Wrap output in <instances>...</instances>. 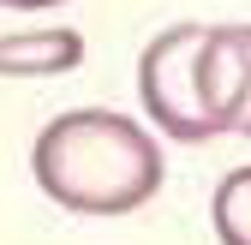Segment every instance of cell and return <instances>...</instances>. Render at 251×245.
I'll return each mask as SVG.
<instances>
[{
    "label": "cell",
    "instance_id": "1",
    "mask_svg": "<svg viewBox=\"0 0 251 245\" xmlns=\"http://www.w3.org/2000/svg\"><path fill=\"white\" fill-rule=\"evenodd\" d=\"M30 168H36V186L78 216H126L162 186V149L150 144L144 126L108 108L48 120L30 149Z\"/></svg>",
    "mask_w": 251,
    "mask_h": 245
},
{
    "label": "cell",
    "instance_id": "2",
    "mask_svg": "<svg viewBox=\"0 0 251 245\" xmlns=\"http://www.w3.org/2000/svg\"><path fill=\"white\" fill-rule=\"evenodd\" d=\"M203 42H209V24H174L138 60V96H144L150 120L168 138H179V144L215 138L209 114H203V96H198V54H203Z\"/></svg>",
    "mask_w": 251,
    "mask_h": 245
},
{
    "label": "cell",
    "instance_id": "3",
    "mask_svg": "<svg viewBox=\"0 0 251 245\" xmlns=\"http://www.w3.org/2000/svg\"><path fill=\"white\" fill-rule=\"evenodd\" d=\"M245 84H251V42H245V24H209V42L198 54V96L215 132H233L239 126V108H245Z\"/></svg>",
    "mask_w": 251,
    "mask_h": 245
},
{
    "label": "cell",
    "instance_id": "4",
    "mask_svg": "<svg viewBox=\"0 0 251 245\" xmlns=\"http://www.w3.org/2000/svg\"><path fill=\"white\" fill-rule=\"evenodd\" d=\"M84 60L78 30H36V36H0V78H54Z\"/></svg>",
    "mask_w": 251,
    "mask_h": 245
},
{
    "label": "cell",
    "instance_id": "5",
    "mask_svg": "<svg viewBox=\"0 0 251 245\" xmlns=\"http://www.w3.org/2000/svg\"><path fill=\"white\" fill-rule=\"evenodd\" d=\"M215 233H222V245H251V168L215 186Z\"/></svg>",
    "mask_w": 251,
    "mask_h": 245
},
{
    "label": "cell",
    "instance_id": "6",
    "mask_svg": "<svg viewBox=\"0 0 251 245\" xmlns=\"http://www.w3.org/2000/svg\"><path fill=\"white\" fill-rule=\"evenodd\" d=\"M245 42H251V24H245ZM233 132L251 138V84H245V108H239V126H233Z\"/></svg>",
    "mask_w": 251,
    "mask_h": 245
},
{
    "label": "cell",
    "instance_id": "7",
    "mask_svg": "<svg viewBox=\"0 0 251 245\" xmlns=\"http://www.w3.org/2000/svg\"><path fill=\"white\" fill-rule=\"evenodd\" d=\"M0 6H12V12H48V6H60V0H0Z\"/></svg>",
    "mask_w": 251,
    "mask_h": 245
}]
</instances>
